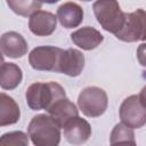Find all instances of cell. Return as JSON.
Segmentation results:
<instances>
[{"mask_svg": "<svg viewBox=\"0 0 146 146\" xmlns=\"http://www.w3.org/2000/svg\"><path fill=\"white\" fill-rule=\"evenodd\" d=\"M21 116V111L17 103L5 92L0 94V125L6 127L15 124Z\"/></svg>", "mask_w": 146, "mask_h": 146, "instance_id": "obj_15", "label": "cell"}, {"mask_svg": "<svg viewBox=\"0 0 146 146\" xmlns=\"http://www.w3.org/2000/svg\"><path fill=\"white\" fill-rule=\"evenodd\" d=\"M62 51V48L55 46L35 47L31 50L29 55V63L31 67L36 71H48L58 73Z\"/></svg>", "mask_w": 146, "mask_h": 146, "instance_id": "obj_6", "label": "cell"}, {"mask_svg": "<svg viewBox=\"0 0 146 146\" xmlns=\"http://www.w3.org/2000/svg\"><path fill=\"white\" fill-rule=\"evenodd\" d=\"M71 40L75 46L83 50H92L103 42L104 36L95 27L84 26L74 31L71 34Z\"/></svg>", "mask_w": 146, "mask_h": 146, "instance_id": "obj_12", "label": "cell"}, {"mask_svg": "<svg viewBox=\"0 0 146 146\" xmlns=\"http://www.w3.org/2000/svg\"><path fill=\"white\" fill-rule=\"evenodd\" d=\"M57 19L65 29L78 27L83 21V9L75 2H64L57 9Z\"/></svg>", "mask_w": 146, "mask_h": 146, "instance_id": "obj_13", "label": "cell"}, {"mask_svg": "<svg viewBox=\"0 0 146 146\" xmlns=\"http://www.w3.org/2000/svg\"><path fill=\"white\" fill-rule=\"evenodd\" d=\"M27 132L34 146H58L60 143V127L49 114L33 116Z\"/></svg>", "mask_w": 146, "mask_h": 146, "instance_id": "obj_2", "label": "cell"}, {"mask_svg": "<svg viewBox=\"0 0 146 146\" xmlns=\"http://www.w3.org/2000/svg\"><path fill=\"white\" fill-rule=\"evenodd\" d=\"M83 67L84 56L80 50L73 48L63 49L59 59L58 73H63L68 76H78L81 74Z\"/></svg>", "mask_w": 146, "mask_h": 146, "instance_id": "obj_11", "label": "cell"}, {"mask_svg": "<svg viewBox=\"0 0 146 146\" xmlns=\"http://www.w3.org/2000/svg\"><path fill=\"white\" fill-rule=\"evenodd\" d=\"M143 78L146 80V71H144V73H143Z\"/></svg>", "mask_w": 146, "mask_h": 146, "instance_id": "obj_22", "label": "cell"}, {"mask_svg": "<svg viewBox=\"0 0 146 146\" xmlns=\"http://www.w3.org/2000/svg\"><path fill=\"white\" fill-rule=\"evenodd\" d=\"M137 59L141 66L146 67V43H141L137 48Z\"/></svg>", "mask_w": 146, "mask_h": 146, "instance_id": "obj_20", "label": "cell"}, {"mask_svg": "<svg viewBox=\"0 0 146 146\" xmlns=\"http://www.w3.org/2000/svg\"><path fill=\"white\" fill-rule=\"evenodd\" d=\"M65 139L75 146L84 144L91 136V127L86 119L80 116L73 117L64 125Z\"/></svg>", "mask_w": 146, "mask_h": 146, "instance_id": "obj_8", "label": "cell"}, {"mask_svg": "<svg viewBox=\"0 0 146 146\" xmlns=\"http://www.w3.org/2000/svg\"><path fill=\"white\" fill-rule=\"evenodd\" d=\"M115 36L124 42H137L146 40V11L137 9L125 13V22L122 30Z\"/></svg>", "mask_w": 146, "mask_h": 146, "instance_id": "obj_5", "label": "cell"}, {"mask_svg": "<svg viewBox=\"0 0 146 146\" xmlns=\"http://www.w3.org/2000/svg\"><path fill=\"white\" fill-rule=\"evenodd\" d=\"M110 145L111 146H137L133 130L122 123H117L111 132Z\"/></svg>", "mask_w": 146, "mask_h": 146, "instance_id": "obj_17", "label": "cell"}, {"mask_svg": "<svg viewBox=\"0 0 146 146\" xmlns=\"http://www.w3.org/2000/svg\"><path fill=\"white\" fill-rule=\"evenodd\" d=\"M121 123L131 128L139 129L146 124V108L140 104L137 95L127 97L120 106Z\"/></svg>", "mask_w": 146, "mask_h": 146, "instance_id": "obj_7", "label": "cell"}, {"mask_svg": "<svg viewBox=\"0 0 146 146\" xmlns=\"http://www.w3.org/2000/svg\"><path fill=\"white\" fill-rule=\"evenodd\" d=\"M0 48L3 56L9 58H21L26 55L29 46L22 34L10 31L1 35Z\"/></svg>", "mask_w": 146, "mask_h": 146, "instance_id": "obj_9", "label": "cell"}, {"mask_svg": "<svg viewBox=\"0 0 146 146\" xmlns=\"http://www.w3.org/2000/svg\"><path fill=\"white\" fill-rule=\"evenodd\" d=\"M47 112L60 128H64V125L73 117L79 116L78 107L67 97L55 103Z\"/></svg>", "mask_w": 146, "mask_h": 146, "instance_id": "obj_14", "label": "cell"}, {"mask_svg": "<svg viewBox=\"0 0 146 146\" xmlns=\"http://www.w3.org/2000/svg\"><path fill=\"white\" fill-rule=\"evenodd\" d=\"M9 8L19 16H32L34 13L39 11L42 7L40 1H30V0H7Z\"/></svg>", "mask_w": 146, "mask_h": 146, "instance_id": "obj_18", "label": "cell"}, {"mask_svg": "<svg viewBox=\"0 0 146 146\" xmlns=\"http://www.w3.org/2000/svg\"><path fill=\"white\" fill-rule=\"evenodd\" d=\"M94 14L100 26L114 35L117 34L125 22V13L120 8L117 1L114 0H99L92 5Z\"/></svg>", "mask_w": 146, "mask_h": 146, "instance_id": "obj_3", "label": "cell"}, {"mask_svg": "<svg viewBox=\"0 0 146 146\" xmlns=\"http://www.w3.org/2000/svg\"><path fill=\"white\" fill-rule=\"evenodd\" d=\"M57 26V16L50 11L39 10L29 19V29L36 36H48L52 34Z\"/></svg>", "mask_w": 146, "mask_h": 146, "instance_id": "obj_10", "label": "cell"}, {"mask_svg": "<svg viewBox=\"0 0 146 146\" xmlns=\"http://www.w3.org/2000/svg\"><path fill=\"white\" fill-rule=\"evenodd\" d=\"M78 106L88 117H98L108 106V97L104 89L98 87L84 88L78 97Z\"/></svg>", "mask_w": 146, "mask_h": 146, "instance_id": "obj_4", "label": "cell"}, {"mask_svg": "<svg viewBox=\"0 0 146 146\" xmlns=\"http://www.w3.org/2000/svg\"><path fill=\"white\" fill-rule=\"evenodd\" d=\"M23 72L15 63L2 62L0 71V86L3 90H13L22 82Z\"/></svg>", "mask_w": 146, "mask_h": 146, "instance_id": "obj_16", "label": "cell"}, {"mask_svg": "<svg viewBox=\"0 0 146 146\" xmlns=\"http://www.w3.org/2000/svg\"><path fill=\"white\" fill-rule=\"evenodd\" d=\"M138 98H139L140 104L146 108V86L143 87V89L140 90V92H139V95H138Z\"/></svg>", "mask_w": 146, "mask_h": 146, "instance_id": "obj_21", "label": "cell"}, {"mask_svg": "<svg viewBox=\"0 0 146 146\" xmlns=\"http://www.w3.org/2000/svg\"><path fill=\"white\" fill-rule=\"evenodd\" d=\"M65 97L66 94L64 88L54 81L34 82L27 88L25 94L27 106L33 111H48L55 103Z\"/></svg>", "mask_w": 146, "mask_h": 146, "instance_id": "obj_1", "label": "cell"}, {"mask_svg": "<svg viewBox=\"0 0 146 146\" xmlns=\"http://www.w3.org/2000/svg\"><path fill=\"white\" fill-rule=\"evenodd\" d=\"M0 146H29V138L23 131H10L1 136Z\"/></svg>", "mask_w": 146, "mask_h": 146, "instance_id": "obj_19", "label": "cell"}]
</instances>
